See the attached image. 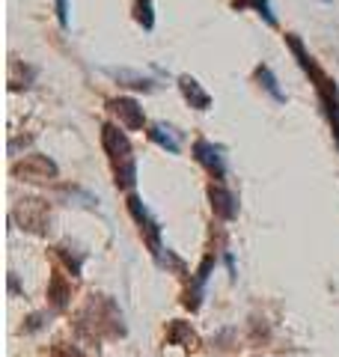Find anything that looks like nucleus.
Segmentation results:
<instances>
[{"mask_svg": "<svg viewBox=\"0 0 339 357\" xmlns=\"http://www.w3.org/2000/svg\"><path fill=\"white\" fill-rule=\"evenodd\" d=\"M301 69L315 81V93H319V102H322V107H324V116H327V122H331L333 140H336V146H339V89H336V84L331 81V77H327V75L319 69V66H315L312 57L303 63Z\"/></svg>", "mask_w": 339, "mask_h": 357, "instance_id": "1", "label": "nucleus"}, {"mask_svg": "<svg viewBox=\"0 0 339 357\" xmlns=\"http://www.w3.org/2000/svg\"><path fill=\"white\" fill-rule=\"evenodd\" d=\"M13 218L21 220V229H30V232H45L51 223V211L45 199H21L15 206Z\"/></svg>", "mask_w": 339, "mask_h": 357, "instance_id": "2", "label": "nucleus"}, {"mask_svg": "<svg viewBox=\"0 0 339 357\" xmlns=\"http://www.w3.org/2000/svg\"><path fill=\"white\" fill-rule=\"evenodd\" d=\"M128 211H131V218L140 223V232H143L146 244L152 248V253L161 256V253H164V248H161V227H158V220L149 215V208L143 206V199L131 194V197H128Z\"/></svg>", "mask_w": 339, "mask_h": 357, "instance_id": "3", "label": "nucleus"}, {"mask_svg": "<svg viewBox=\"0 0 339 357\" xmlns=\"http://www.w3.org/2000/svg\"><path fill=\"white\" fill-rule=\"evenodd\" d=\"M101 146H105L110 164H119V161L134 158L131 140L126 137V131H119V126H113V122H105V126H101Z\"/></svg>", "mask_w": 339, "mask_h": 357, "instance_id": "4", "label": "nucleus"}, {"mask_svg": "<svg viewBox=\"0 0 339 357\" xmlns=\"http://www.w3.org/2000/svg\"><path fill=\"white\" fill-rule=\"evenodd\" d=\"M15 176H24L27 182H48V178L56 176V164L48 158V155H27L21 164L13 167Z\"/></svg>", "mask_w": 339, "mask_h": 357, "instance_id": "5", "label": "nucleus"}, {"mask_svg": "<svg viewBox=\"0 0 339 357\" xmlns=\"http://www.w3.org/2000/svg\"><path fill=\"white\" fill-rule=\"evenodd\" d=\"M107 107L119 116V126H122V128H128V131H143L146 116H143V107H140L137 102H134V98H128V96L110 98Z\"/></svg>", "mask_w": 339, "mask_h": 357, "instance_id": "6", "label": "nucleus"}, {"mask_svg": "<svg viewBox=\"0 0 339 357\" xmlns=\"http://www.w3.org/2000/svg\"><path fill=\"white\" fill-rule=\"evenodd\" d=\"M194 158L214 176V182H220V178L226 176L223 149H220V146H214V143H209V140H197V143H194Z\"/></svg>", "mask_w": 339, "mask_h": 357, "instance_id": "7", "label": "nucleus"}, {"mask_svg": "<svg viewBox=\"0 0 339 357\" xmlns=\"http://www.w3.org/2000/svg\"><path fill=\"white\" fill-rule=\"evenodd\" d=\"M209 199H211V211L220 220H232L235 215H239V199H235V194L226 185L211 182L209 185Z\"/></svg>", "mask_w": 339, "mask_h": 357, "instance_id": "8", "label": "nucleus"}, {"mask_svg": "<svg viewBox=\"0 0 339 357\" xmlns=\"http://www.w3.org/2000/svg\"><path fill=\"white\" fill-rule=\"evenodd\" d=\"M179 89H182L185 102L194 110H209L211 107V96L202 89V84L197 81L194 75H179Z\"/></svg>", "mask_w": 339, "mask_h": 357, "instance_id": "9", "label": "nucleus"}, {"mask_svg": "<svg viewBox=\"0 0 339 357\" xmlns=\"http://www.w3.org/2000/svg\"><path fill=\"white\" fill-rule=\"evenodd\" d=\"M146 134H149V140H152V143H158V146L167 149L170 155H176L179 149H182V137H179V131H176V128H170L167 122H152Z\"/></svg>", "mask_w": 339, "mask_h": 357, "instance_id": "10", "label": "nucleus"}, {"mask_svg": "<svg viewBox=\"0 0 339 357\" xmlns=\"http://www.w3.org/2000/svg\"><path fill=\"white\" fill-rule=\"evenodd\" d=\"M211 268H214V256H206V259H202V265L197 268V274H194V286H190V292H188V298H185V304H188L190 310H197V307H199L202 286H206L209 274H211Z\"/></svg>", "mask_w": 339, "mask_h": 357, "instance_id": "11", "label": "nucleus"}, {"mask_svg": "<svg viewBox=\"0 0 339 357\" xmlns=\"http://www.w3.org/2000/svg\"><path fill=\"white\" fill-rule=\"evenodd\" d=\"M253 75H256V81L262 84V89H265V93H268L271 98H274L277 105H286V93H282V89H280V84H277L274 72H271L265 63H262V66H256V72H253Z\"/></svg>", "mask_w": 339, "mask_h": 357, "instance_id": "12", "label": "nucleus"}, {"mask_svg": "<svg viewBox=\"0 0 339 357\" xmlns=\"http://www.w3.org/2000/svg\"><path fill=\"white\" fill-rule=\"evenodd\" d=\"M113 176H116V188H122V191H131V188L137 185V158L113 164Z\"/></svg>", "mask_w": 339, "mask_h": 357, "instance_id": "13", "label": "nucleus"}, {"mask_svg": "<svg viewBox=\"0 0 339 357\" xmlns=\"http://www.w3.org/2000/svg\"><path fill=\"white\" fill-rule=\"evenodd\" d=\"M110 77H116V81H126V86H134V89H143V93H149L155 89V81L152 77H146L140 72H128V69H107Z\"/></svg>", "mask_w": 339, "mask_h": 357, "instance_id": "14", "label": "nucleus"}, {"mask_svg": "<svg viewBox=\"0 0 339 357\" xmlns=\"http://www.w3.org/2000/svg\"><path fill=\"white\" fill-rule=\"evenodd\" d=\"M167 340L170 342H182L185 349H194V345H197V333L190 331L188 321H173V325L167 328Z\"/></svg>", "mask_w": 339, "mask_h": 357, "instance_id": "15", "label": "nucleus"}, {"mask_svg": "<svg viewBox=\"0 0 339 357\" xmlns=\"http://www.w3.org/2000/svg\"><path fill=\"white\" fill-rule=\"evenodd\" d=\"M69 286H66V280L60 274L51 277V286H48V298H51V307L54 310H66V304H69Z\"/></svg>", "mask_w": 339, "mask_h": 357, "instance_id": "16", "label": "nucleus"}, {"mask_svg": "<svg viewBox=\"0 0 339 357\" xmlns=\"http://www.w3.org/2000/svg\"><path fill=\"white\" fill-rule=\"evenodd\" d=\"M134 18L143 30H152L155 27V6L152 0H134Z\"/></svg>", "mask_w": 339, "mask_h": 357, "instance_id": "17", "label": "nucleus"}, {"mask_svg": "<svg viewBox=\"0 0 339 357\" xmlns=\"http://www.w3.org/2000/svg\"><path fill=\"white\" fill-rule=\"evenodd\" d=\"M232 6H235V9H247V6H250V9H256V13L268 21L271 27H277V18H274V13H271V3H268V0H235Z\"/></svg>", "mask_w": 339, "mask_h": 357, "instance_id": "18", "label": "nucleus"}, {"mask_svg": "<svg viewBox=\"0 0 339 357\" xmlns=\"http://www.w3.org/2000/svg\"><path fill=\"white\" fill-rule=\"evenodd\" d=\"M51 357H84V354L77 351L75 345H69V342H56L51 349Z\"/></svg>", "mask_w": 339, "mask_h": 357, "instance_id": "19", "label": "nucleus"}, {"mask_svg": "<svg viewBox=\"0 0 339 357\" xmlns=\"http://www.w3.org/2000/svg\"><path fill=\"white\" fill-rule=\"evenodd\" d=\"M56 3V21H60V27L66 30L69 27V0H54Z\"/></svg>", "mask_w": 339, "mask_h": 357, "instance_id": "20", "label": "nucleus"}, {"mask_svg": "<svg viewBox=\"0 0 339 357\" xmlns=\"http://www.w3.org/2000/svg\"><path fill=\"white\" fill-rule=\"evenodd\" d=\"M324 3H331V0H324Z\"/></svg>", "mask_w": 339, "mask_h": 357, "instance_id": "21", "label": "nucleus"}]
</instances>
